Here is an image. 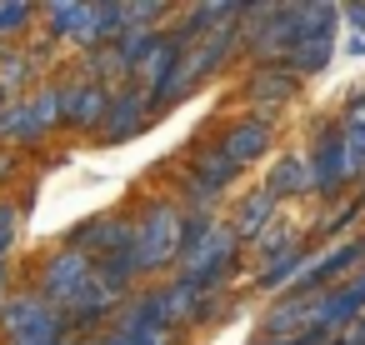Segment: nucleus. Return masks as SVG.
Returning a JSON list of instances; mask_svg holds the SVG:
<instances>
[{
	"label": "nucleus",
	"instance_id": "obj_11",
	"mask_svg": "<svg viewBox=\"0 0 365 345\" xmlns=\"http://www.w3.org/2000/svg\"><path fill=\"white\" fill-rule=\"evenodd\" d=\"M76 250H81L86 260H91V255L106 260L110 250L120 255V250H130V225H125V220H110V215H106V220H91V225L76 235Z\"/></svg>",
	"mask_w": 365,
	"mask_h": 345
},
{
	"label": "nucleus",
	"instance_id": "obj_3",
	"mask_svg": "<svg viewBox=\"0 0 365 345\" xmlns=\"http://www.w3.org/2000/svg\"><path fill=\"white\" fill-rule=\"evenodd\" d=\"M6 330H11L16 345H56V335H61V315H56L51 300H31V295H21V300H6Z\"/></svg>",
	"mask_w": 365,
	"mask_h": 345
},
{
	"label": "nucleus",
	"instance_id": "obj_2",
	"mask_svg": "<svg viewBox=\"0 0 365 345\" xmlns=\"http://www.w3.org/2000/svg\"><path fill=\"white\" fill-rule=\"evenodd\" d=\"M180 245H185L180 205H150L140 215V225H130V260H135V270H155V265L180 260Z\"/></svg>",
	"mask_w": 365,
	"mask_h": 345
},
{
	"label": "nucleus",
	"instance_id": "obj_7",
	"mask_svg": "<svg viewBox=\"0 0 365 345\" xmlns=\"http://www.w3.org/2000/svg\"><path fill=\"white\" fill-rule=\"evenodd\" d=\"M106 110H110V91H106L101 81H81V86L61 91V115H66L71 125L96 130V125L106 120Z\"/></svg>",
	"mask_w": 365,
	"mask_h": 345
},
{
	"label": "nucleus",
	"instance_id": "obj_5",
	"mask_svg": "<svg viewBox=\"0 0 365 345\" xmlns=\"http://www.w3.org/2000/svg\"><path fill=\"white\" fill-rule=\"evenodd\" d=\"M91 275H96V265L81 255V250H66V255H56L51 265H46V275H41V290H46V300H56V305H71L86 285H91Z\"/></svg>",
	"mask_w": 365,
	"mask_h": 345
},
{
	"label": "nucleus",
	"instance_id": "obj_10",
	"mask_svg": "<svg viewBox=\"0 0 365 345\" xmlns=\"http://www.w3.org/2000/svg\"><path fill=\"white\" fill-rule=\"evenodd\" d=\"M145 105H150V96H145L140 86L110 96V110H106V120H101V135H106V140H130V135L145 125Z\"/></svg>",
	"mask_w": 365,
	"mask_h": 345
},
{
	"label": "nucleus",
	"instance_id": "obj_18",
	"mask_svg": "<svg viewBox=\"0 0 365 345\" xmlns=\"http://www.w3.org/2000/svg\"><path fill=\"white\" fill-rule=\"evenodd\" d=\"M31 16V6H0V31H16L11 21H26Z\"/></svg>",
	"mask_w": 365,
	"mask_h": 345
},
{
	"label": "nucleus",
	"instance_id": "obj_16",
	"mask_svg": "<svg viewBox=\"0 0 365 345\" xmlns=\"http://www.w3.org/2000/svg\"><path fill=\"white\" fill-rule=\"evenodd\" d=\"M16 220H21L16 205H0V255H6V245L16 240Z\"/></svg>",
	"mask_w": 365,
	"mask_h": 345
},
{
	"label": "nucleus",
	"instance_id": "obj_12",
	"mask_svg": "<svg viewBox=\"0 0 365 345\" xmlns=\"http://www.w3.org/2000/svg\"><path fill=\"white\" fill-rule=\"evenodd\" d=\"M330 56H335V31H330V36H305L280 66H285L290 76H315V71L330 66Z\"/></svg>",
	"mask_w": 365,
	"mask_h": 345
},
{
	"label": "nucleus",
	"instance_id": "obj_6",
	"mask_svg": "<svg viewBox=\"0 0 365 345\" xmlns=\"http://www.w3.org/2000/svg\"><path fill=\"white\" fill-rule=\"evenodd\" d=\"M345 150H340V125L335 130H320V140H315V150H310V190H320V195H335V190H345Z\"/></svg>",
	"mask_w": 365,
	"mask_h": 345
},
{
	"label": "nucleus",
	"instance_id": "obj_20",
	"mask_svg": "<svg viewBox=\"0 0 365 345\" xmlns=\"http://www.w3.org/2000/svg\"><path fill=\"white\" fill-rule=\"evenodd\" d=\"M0 310H6V285H0Z\"/></svg>",
	"mask_w": 365,
	"mask_h": 345
},
{
	"label": "nucleus",
	"instance_id": "obj_14",
	"mask_svg": "<svg viewBox=\"0 0 365 345\" xmlns=\"http://www.w3.org/2000/svg\"><path fill=\"white\" fill-rule=\"evenodd\" d=\"M265 190H270L275 200H280V195H305V190H310V155H290V160H280V165L270 170Z\"/></svg>",
	"mask_w": 365,
	"mask_h": 345
},
{
	"label": "nucleus",
	"instance_id": "obj_9",
	"mask_svg": "<svg viewBox=\"0 0 365 345\" xmlns=\"http://www.w3.org/2000/svg\"><path fill=\"white\" fill-rule=\"evenodd\" d=\"M265 145H270V120H235L225 135H220V155L230 160V165H250V160H260L265 155Z\"/></svg>",
	"mask_w": 365,
	"mask_h": 345
},
{
	"label": "nucleus",
	"instance_id": "obj_4",
	"mask_svg": "<svg viewBox=\"0 0 365 345\" xmlns=\"http://www.w3.org/2000/svg\"><path fill=\"white\" fill-rule=\"evenodd\" d=\"M61 120V91H46L36 101H21L11 110H0V140H36Z\"/></svg>",
	"mask_w": 365,
	"mask_h": 345
},
{
	"label": "nucleus",
	"instance_id": "obj_13",
	"mask_svg": "<svg viewBox=\"0 0 365 345\" xmlns=\"http://www.w3.org/2000/svg\"><path fill=\"white\" fill-rule=\"evenodd\" d=\"M270 225H275V195H270V190H255V195L240 205V215H235V235H240V240H260Z\"/></svg>",
	"mask_w": 365,
	"mask_h": 345
},
{
	"label": "nucleus",
	"instance_id": "obj_15",
	"mask_svg": "<svg viewBox=\"0 0 365 345\" xmlns=\"http://www.w3.org/2000/svg\"><path fill=\"white\" fill-rule=\"evenodd\" d=\"M235 175H240V165H230V160H225L220 150H200V155H195V175H190V180H195L200 190L220 195V190H225V185L235 180Z\"/></svg>",
	"mask_w": 365,
	"mask_h": 345
},
{
	"label": "nucleus",
	"instance_id": "obj_8",
	"mask_svg": "<svg viewBox=\"0 0 365 345\" xmlns=\"http://www.w3.org/2000/svg\"><path fill=\"white\" fill-rule=\"evenodd\" d=\"M295 86H300V81H295L285 66H260V71L245 81V96L260 105V120H270V115H275V110L295 96Z\"/></svg>",
	"mask_w": 365,
	"mask_h": 345
},
{
	"label": "nucleus",
	"instance_id": "obj_17",
	"mask_svg": "<svg viewBox=\"0 0 365 345\" xmlns=\"http://www.w3.org/2000/svg\"><path fill=\"white\" fill-rule=\"evenodd\" d=\"M360 210H365V200H350V205H345V210H340V215H335V220H330L325 230H330V235H335V230H345V225H350V220H355Z\"/></svg>",
	"mask_w": 365,
	"mask_h": 345
},
{
	"label": "nucleus",
	"instance_id": "obj_21",
	"mask_svg": "<svg viewBox=\"0 0 365 345\" xmlns=\"http://www.w3.org/2000/svg\"><path fill=\"white\" fill-rule=\"evenodd\" d=\"M340 345H345V340H340Z\"/></svg>",
	"mask_w": 365,
	"mask_h": 345
},
{
	"label": "nucleus",
	"instance_id": "obj_19",
	"mask_svg": "<svg viewBox=\"0 0 365 345\" xmlns=\"http://www.w3.org/2000/svg\"><path fill=\"white\" fill-rule=\"evenodd\" d=\"M340 16H350V21H360V26H355V31H360V36H365V6H345V11H340Z\"/></svg>",
	"mask_w": 365,
	"mask_h": 345
},
{
	"label": "nucleus",
	"instance_id": "obj_1",
	"mask_svg": "<svg viewBox=\"0 0 365 345\" xmlns=\"http://www.w3.org/2000/svg\"><path fill=\"white\" fill-rule=\"evenodd\" d=\"M235 250H240V235L235 225H215L210 215H195L185 220V245H180V280H195V285H215L230 265H235Z\"/></svg>",
	"mask_w": 365,
	"mask_h": 345
}]
</instances>
